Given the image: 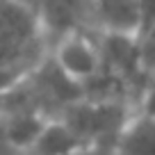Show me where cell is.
Masks as SVG:
<instances>
[{
	"label": "cell",
	"instance_id": "7a4b0ae2",
	"mask_svg": "<svg viewBox=\"0 0 155 155\" xmlns=\"http://www.w3.org/2000/svg\"><path fill=\"white\" fill-rule=\"evenodd\" d=\"M37 18L44 37L53 34L57 41L73 32H84L87 25H98L94 0H39Z\"/></svg>",
	"mask_w": 155,
	"mask_h": 155
},
{
	"label": "cell",
	"instance_id": "30bf717a",
	"mask_svg": "<svg viewBox=\"0 0 155 155\" xmlns=\"http://www.w3.org/2000/svg\"><path fill=\"white\" fill-rule=\"evenodd\" d=\"M0 155H16V148L9 144L7 139V130H5V119L0 114Z\"/></svg>",
	"mask_w": 155,
	"mask_h": 155
},
{
	"label": "cell",
	"instance_id": "3957f363",
	"mask_svg": "<svg viewBox=\"0 0 155 155\" xmlns=\"http://www.w3.org/2000/svg\"><path fill=\"white\" fill-rule=\"evenodd\" d=\"M53 62L68 80L75 84H87L101 73L103 55L87 32H73L57 41Z\"/></svg>",
	"mask_w": 155,
	"mask_h": 155
},
{
	"label": "cell",
	"instance_id": "277c9868",
	"mask_svg": "<svg viewBox=\"0 0 155 155\" xmlns=\"http://www.w3.org/2000/svg\"><path fill=\"white\" fill-rule=\"evenodd\" d=\"M96 2V23L110 34L135 37L141 25V2L139 0H94Z\"/></svg>",
	"mask_w": 155,
	"mask_h": 155
},
{
	"label": "cell",
	"instance_id": "8992f818",
	"mask_svg": "<svg viewBox=\"0 0 155 155\" xmlns=\"http://www.w3.org/2000/svg\"><path fill=\"white\" fill-rule=\"evenodd\" d=\"M84 146L89 144L78 137L64 121H48L30 150L32 155H73Z\"/></svg>",
	"mask_w": 155,
	"mask_h": 155
},
{
	"label": "cell",
	"instance_id": "5b68a950",
	"mask_svg": "<svg viewBox=\"0 0 155 155\" xmlns=\"http://www.w3.org/2000/svg\"><path fill=\"white\" fill-rule=\"evenodd\" d=\"M114 155H155V119L135 114L128 119L114 144Z\"/></svg>",
	"mask_w": 155,
	"mask_h": 155
},
{
	"label": "cell",
	"instance_id": "9c48e42d",
	"mask_svg": "<svg viewBox=\"0 0 155 155\" xmlns=\"http://www.w3.org/2000/svg\"><path fill=\"white\" fill-rule=\"evenodd\" d=\"M141 114H148V116H153L155 119V84H150L148 87V91H146V96H144V101H141Z\"/></svg>",
	"mask_w": 155,
	"mask_h": 155
},
{
	"label": "cell",
	"instance_id": "ba28073f",
	"mask_svg": "<svg viewBox=\"0 0 155 155\" xmlns=\"http://www.w3.org/2000/svg\"><path fill=\"white\" fill-rule=\"evenodd\" d=\"M73 155H114V144H89Z\"/></svg>",
	"mask_w": 155,
	"mask_h": 155
},
{
	"label": "cell",
	"instance_id": "52a82bcc",
	"mask_svg": "<svg viewBox=\"0 0 155 155\" xmlns=\"http://www.w3.org/2000/svg\"><path fill=\"white\" fill-rule=\"evenodd\" d=\"M2 114V112H0ZM5 130H7V139L16 150L23 148H32L34 141L39 139L41 130L46 128V119L39 112H30V110H18V112H5Z\"/></svg>",
	"mask_w": 155,
	"mask_h": 155
},
{
	"label": "cell",
	"instance_id": "6da1fadb",
	"mask_svg": "<svg viewBox=\"0 0 155 155\" xmlns=\"http://www.w3.org/2000/svg\"><path fill=\"white\" fill-rule=\"evenodd\" d=\"M44 39L37 9L21 0H0V71L32 73L41 64Z\"/></svg>",
	"mask_w": 155,
	"mask_h": 155
}]
</instances>
